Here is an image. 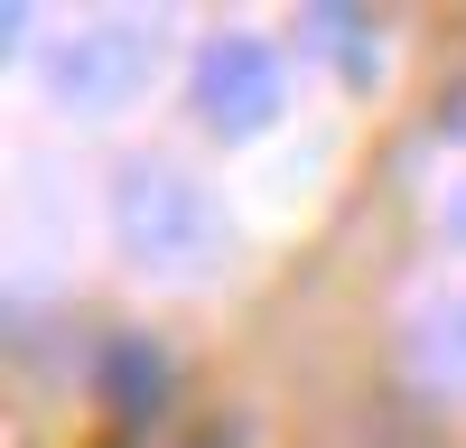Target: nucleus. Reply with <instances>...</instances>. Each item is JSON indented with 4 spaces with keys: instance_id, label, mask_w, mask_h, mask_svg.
<instances>
[{
    "instance_id": "obj_1",
    "label": "nucleus",
    "mask_w": 466,
    "mask_h": 448,
    "mask_svg": "<svg viewBox=\"0 0 466 448\" xmlns=\"http://www.w3.org/2000/svg\"><path fill=\"white\" fill-rule=\"evenodd\" d=\"M112 234L149 280H206L224 261V215L206 206L197 178H177L168 159H131L112 178Z\"/></svg>"
},
{
    "instance_id": "obj_2",
    "label": "nucleus",
    "mask_w": 466,
    "mask_h": 448,
    "mask_svg": "<svg viewBox=\"0 0 466 448\" xmlns=\"http://www.w3.org/2000/svg\"><path fill=\"white\" fill-rule=\"evenodd\" d=\"M149 66H159V37L140 19H85L47 47V94L66 112H122L149 85Z\"/></svg>"
},
{
    "instance_id": "obj_3",
    "label": "nucleus",
    "mask_w": 466,
    "mask_h": 448,
    "mask_svg": "<svg viewBox=\"0 0 466 448\" xmlns=\"http://www.w3.org/2000/svg\"><path fill=\"white\" fill-rule=\"evenodd\" d=\"M197 112H206V131H224V140H252V131H270L280 122V103H289V85H280V47L270 37H206L197 47Z\"/></svg>"
},
{
    "instance_id": "obj_4",
    "label": "nucleus",
    "mask_w": 466,
    "mask_h": 448,
    "mask_svg": "<svg viewBox=\"0 0 466 448\" xmlns=\"http://www.w3.org/2000/svg\"><path fill=\"white\" fill-rule=\"evenodd\" d=\"M401 364H410V383H430V392H466V290H457V299H430V309H410Z\"/></svg>"
},
{
    "instance_id": "obj_5",
    "label": "nucleus",
    "mask_w": 466,
    "mask_h": 448,
    "mask_svg": "<svg viewBox=\"0 0 466 448\" xmlns=\"http://www.w3.org/2000/svg\"><path fill=\"white\" fill-rule=\"evenodd\" d=\"M159 392H168L159 346H140V336L103 346V402H112V411H131V430H140V421H159Z\"/></svg>"
},
{
    "instance_id": "obj_6",
    "label": "nucleus",
    "mask_w": 466,
    "mask_h": 448,
    "mask_svg": "<svg viewBox=\"0 0 466 448\" xmlns=\"http://www.w3.org/2000/svg\"><path fill=\"white\" fill-rule=\"evenodd\" d=\"M94 448H233V439L206 430V421H140V430H112V439H94Z\"/></svg>"
},
{
    "instance_id": "obj_7",
    "label": "nucleus",
    "mask_w": 466,
    "mask_h": 448,
    "mask_svg": "<svg viewBox=\"0 0 466 448\" xmlns=\"http://www.w3.org/2000/svg\"><path fill=\"white\" fill-rule=\"evenodd\" d=\"M299 28L318 37V47H327L336 66H355V56H364V28H373V19H364V10H327V0H318V10H299Z\"/></svg>"
}]
</instances>
